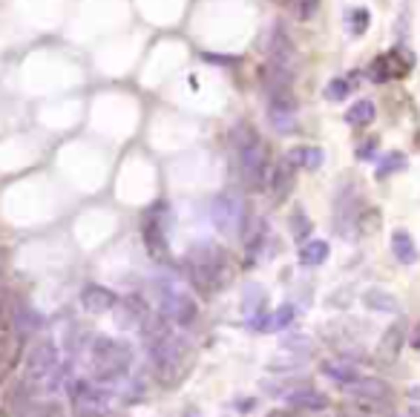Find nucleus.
I'll return each mask as SVG.
<instances>
[{"mask_svg":"<svg viewBox=\"0 0 420 417\" xmlns=\"http://www.w3.org/2000/svg\"><path fill=\"white\" fill-rule=\"evenodd\" d=\"M184 268H188V276L190 282L199 294L210 296L213 291L225 288L230 280H233V271H230V259L227 253L216 245H199L196 250H190L188 262H184Z\"/></svg>","mask_w":420,"mask_h":417,"instance_id":"nucleus-1","label":"nucleus"},{"mask_svg":"<svg viewBox=\"0 0 420 417\" xmlns=\"http://www.w3.org/2000/svg\"><path fill=\"white\" fill-rule=\"evenodd\" d=\"M233 142L239 147V170L250 190H265L271 179V165H268V150L262 138L256 135L253 127H239L233 132Z\"/></svg>","mask_w":420,"mask_h":417,"instance_id":"nucleus-2","label":"nucleus"},{"mask_svg":"<svg viewBox=\"0 0 420 417\" xmlns=\"http://www.w3.org/2000/svg\"><path fill=\"white\" fill-rule=\"evenodd\" d=\"M130 345L121 340H96L92 345V374L98 380H119L130 368Z\"/></svg>","mask_w":420,"mask_h":417,"instance_id":"nucleus-3","label":"nucleus"},{"mask_svg":"<svg viewBox=\"0 0 420 417\" xmlns=\"http://www.w3.org/2000/svg\"><path fill=\"white\" fill-rule=\"evenodd\" d=\"M184 351H188V349H184L181 340H176V337H167L165 342H158L156 349H150L156 380L165 388H173V386L181 383V374H184L181 357H184Z\"/></svg>","mask_w":420,"mask_h":417,"instance_id":"nucleus-4","label":"nucleus"},{"mask_svg":"<svg viewBox=\"0 0 420 417\" xmlns=\"http://www.w3.org/2000/svg\"><path fill=\"white\" fill-rule=\"evenodd\" d=\"M210 213H213V225L222 230V234L227 236H237L242 234V227L248 222V211L245 204L233 196V193H222L213 199V204H210Z\"/></svg>","mask_w":420,"mask_h":417,"instance_id":"nucleus-5","label":"nucleus"},{"mask_svg":"<svg viewBox=\"0 0 420 417\" xmlns=\"http://www.w3.org/2000/svg\"><path fill=\"white\" fill-rule=\"evenodd\" d=\"M142 236H144L147 253H150L156 262H167V259H170L167 225H165V219L158 216V207H153V211L144 216V222H142Z\"/></svg>","mask_w":420,"mask_h":417,"instance_id":"nucleus-6","label":"nucleus"},{"mask_svg":"<svg viewBox=\"0 0 420 417\" xmlns=\"http://www.w3.org/2000/svg\"><path fill=\"white\" fill-rule=\"evenodd\" d=\"M107 411H110L107 395H101L96 386H89L87 380L73 386V414L75 417H107Z\"/></svg>","mask_w":420,"mask_h":417,"instance_id":"nucleus-7","label":"nucleus"},{"mask_svg":"<svg viewBox=\"0 0 420 417\" xmlns=\"http://www.w3.org/2000/svg\"><path fill=\"white\" fill-rule=\"evenodd\" d=\"M161 308H165V314H170L181 328L190 326V322L196 319V314H199L193 299L188 294L176 291V288H165V291H161Z\"/></svg>","mask_w":420,"mask_h":417,"instance_id":"nucleus-8","label":"nucleus"},{"mask_svg":"<svg viewBox=\"0 0 420 417\" xmlns=\"http://www.w3.org/2000/svg\"><path fill=\"white\" fill-rule=\"evenodd\" d=\"M294 181H297V167L291 165L288 158H283L279 165L271 170V179H268V190H271V199L279 204L285 202L288 193L294 190Z\"/></svg>","mask_w":420,"mask_h":417,"instance_id":"nucleus-9","label":"nucleus"},{"mask_svg":"<svg viewBox=\"0 0 420 417\" xmlns=\"http://www.w3.org/2000/svg\"><path fill=\"white\" fill-rule=\"evenodd\" d=\"M55 360H58V354H55V345L52 342L35 345V351L29 354V363H27V383H35V380L50 374Z\"/></svg>","mask_w":420,"mask_h":417,"instance_id":"nucleus-10","label":"nucleus"},{"mask_svg":"<svg viewBox=\"0 0 420 417\" xmlns=\"http://www.w3.org/2000/svg\"><path fill=\"white\" fill-rule=\"evenodd\" d=\"M406 319H398V322H391V326L386 328V334L380 337V345H377V357L383 363H394L403 349V342H406Z\"/></svg>","mask_w":420,"mask_h":417,"instance_id":"nucleus-11","label":"nucleus"},{"mask_svg":"<svg viewBox=\"0 0 420 417\" xmlns=\"http://www.w3.org/2000/svg\"><path fill=\"white\" fill-rule=\"evenodd\" d=\"M345 395H352L357 400H389L391 397V388L380 380V377H360L354 383L343 386Z\"/></svg>","mask_w":420,"mask_h":417,"instance_id":"nucleus-12","label":"nucleus"},{"mask_svg":"<svg viewBox=\"0 0 420 417\" xmlns=\"http://www.w3.org/2000/svg\"><path fill=\"white\" fill-rule=\"evenodd\" d=\"M115 303H119V296H115L110 288H104V285L89 282V285L81 291V305H84L89 314H107V311H112Z\"/></svg>","mask_w":420,"mask_h":417,"instance_id":"nucleus-13","label":"nucleus"},{"mask_svg":"<svg viewBox=\"0 0 420 417\" xmlns=\"http://www.w3.org/2000/svg\"><path fill=\"white\" fill-rule=\"evenodd\" d=\"M12 322H15V331H17L20 342L27 340V337H32V334L40 328V317H38L35 308H29L27 303H17V305L12 308Z\"/></svg>","mask_w":420,"mask_h":417,"instance_id":"nucleus-14","label":"nucleus"},{"mask_svg":"<svg viewBox=\"0 0 420 417\" xmlns=\"http://www.w3.org/2000/svg\"><path fill=\"white\" fill-rule=\"evenodd\" d=\"M320 372L329 377V380L340 383V386H348V383L360 380V372H357L352 363H345V360H322V363H320Z\"/></svg>","mask_w":420,"mask_h":417,"instance_id":"nucleus-15","label":"nucleus"},{"mask_svg":"<svg viewBox=\"0 0 420 417\" xmlns=\"http://www.w3.org/2000/svg\"><path fill=\"white\" fill-rule=\"evenodd\" d=\"M288 403L291 409H306V411H322L325 406H329V397L322 395V391L317 388H297L288 395Z\"/></svg>","mask_w":420,"mask_h":417,"instance_id":"nucleus-16","label":"nucleus"},{"mask_svg":"<svg viewBox=\"0 0 420 417\" xmlns=\"http://www.w3.org/2000/svg\"><path fill=\"white\" fill-rule=\"evenodd\" d=\"M285 158L291 161L297 170H320V165H322V150H320V147H311V144H302V147L288 150Z\"/></svg>","mask_w":420,"mask_h":417,"instance_id":"nucleus-17","label":"nucleus"},{"mask_svg":"<svg viewBox=\"0 0 420 417\" xmlns=\"http://www.w3.org/2000/svg\"><path fill=\"white\" fill-rule=\"evenodd\" d=\"M391 253L400 265H414L417 262V248H414V239L409 236V230H394L391 234Z\"/></svg>","mask_w":420,"mask_h":417,"instance_id":"nucleus-18","label":"nucleus"},{"mask_svg":"<svg viewBox=\"0 0 420 417\" xmlns=\"http://www.w3.org/2000/svg\"><path fill=\"white\" fill-rule=\"evenodd\" d=\"M363 305L368 311H377V314H398L400 311V303L394 299L389 291H380V288H371L363 294Z\"/></svg>","mask_w":420,"mask_h":417,"instance_id":"nucleus-19","label":"nucleus"},{"mask_svg":"<svg viewBox=\"0 0 420 417\" xmlns=\"http://www.w3.org/2000/svg\"><path fill=\"white\" fill-rule=\"evenodd\" d=\"M268 50H271V58H285V61H294L291 38H288V32H285L283 23H276V26L271 29V43H268Z\"/></svg>","mask_w":420,"mask_h":417,"instance_id":"nucleus-20","label":"nucleus"},{"mask_svg":"<svg viewBox=\"0 0 420 417\" xmlns=\"http://www.w3.org/2000/svg\"><path fill=\"white\" fill-rule=\"evenodd\" d=\"M325 259H329V242L322 239H311L299 248V262L302 265H322Z\"/></svg>","mask_w":420,"mask_h":417,"instance_id":"nucleus-21","label":"nucleus"},{"mask_svg":"<svg viewBox=\"0 0 420 417\" xmlns=\"http://www.w3.org/2000/svg\"><path fill=\"white\" fill-rule=\"evenodd\" d=\"M375 115H377V109H375V104L371 101H357L352 109L345 112V121L352 124V127H368L371 121H375Z\"/></svg>","mask_w":420,"mask_h":417,"instance_id":"nucleus-22","label":"nucleus"},{"mask_svg":"<svg viewBox=\"0 0 420 417\" xmlns=\"http://www.w3.org/2000/svg\"><path fill=\"white\" fill-rule=\"evenodd\" d=\"M368 78L375 81V84H389V81L394 78V69H391L389 55H380V58L371 61V66H368Z\"/></svg>","mask_w":420,"mask_h":417,"instance_id":"nucleus-23","label":"nucleus"},{"mask_svg":"<svg viewBox=\"0 0 420 417\" xmlns=\"http://www.w3.org/2000/svg\"><path fill=\"white\" fill-rule=\"evenodd\" d=\"M380 230V211L377 207H368V211L357 213V234L360 236H371Z\"/></svg>","mask_w":420,"mask_h":417,"instance_id":"nucleus-24","label":"nucleus"},{"mask_svg":"<svg viewBox=\"0 0 420 417\" xmlns=\"http://www.w3.org/2000/svg\"><path fill=\"white\" fill-rule=\"evenodd\" d=\"M403 167H406V156L403 153H386L377 161V179H386L391 173H400Z\"/></svg>","mask_w":420,"mask_h":417,"instance_id":"nucleus-25","label":"nucleus"},{"mask_svg":"<svg viewBox=\"0 0 420 417\" xmlns=\"http://www.w3.org/2000/svg\"><path fill=\"white\" fill-rule=\"evenodd\" d=\"M291 234H294L297 242H306L308 234H311V219L306 216V211H302V207H297V211L291 213Z\"/></svg>","mask_w":420,"mask_h":417,"instance_id":"nucleus-26","label":"nucleus"},{"mask_svg":"<svg viewBox=\"0 0 420 417\" xmlns=\"http://www.w3.org/2000/svg\"><path fill=\"white\" fill-rule=\"evenodd\" d=\"M20 417H61V406L43 400V403H32V406H23Z\"/></svg>","mask_w":420,"mask_h":417,"instance_id":"nucleus-27","label":"nucleus"},{"mask_svg":"<svg viewBox=\"0 0 420 417\" xmlns=\"http://www.w3.org/2000/svg\"><path fill=\"white\" fill-rule=\"evenodd\" d=\"M348 92H352V81H348V78H334L329 86H325V98H329V101H343V98H348Z\"/></svg>","mask_w":420,"mask_h":417,"instance_id":"nucleus-28","label":"nucleus"},{"mask_svg":"<svg viewBox=\"0 0 420 417\" xmlns=\"http://www.w3.org/2000/svg\"><path fill=\"white\" fill-rule=\"evenodd\" d=\"M294 317H297V311H294V305H279L276 311H273V317H271V328H288L291 322H294Z\"/></svg>","mask_w":420,"mask_h":417,"instance_id":"nucleus-29","label":"nucleus"},{"mask_svg":"<svg viewBox=\"0 0 420 417\" xmlns=\"http://www.w3.org/2000/svg\"><path fill=\"white\" fill-rule=\"evenodd\" d=\"M348 29H352V35H366V29H368V9H354L352 20H348Z\"/></svg>","mask_w":420,"mask_h":417,"instance_id":"nucleus-30","label":"nucleus"},{"mask_svg":"<svg viewBox=\"0 0 420 417\" xmlns=\"http://www.w3.org/2000/svg\"><path fill=\"white\" fill-rule=\"evenodd\" d=\"M320 3H322V0H297V3H294L297 17H299V20H311V17L320 12Z\"/></svg>","mask_w":420,"mask_h":417,"instance_id":"nucleus-31","label":"nucleus"},{"mask_svg":"<svg viewBox=\"0 0 420 417\" xmlns=\"http://www.w3.org/2000/svg\"><path fill=\"white\" fill-rule=\"evenodd\" d=\"M377 147H380V138H377V135H371L368 142H363V144L357 147V158H363V161H366V158H371Z\"/></svg>","mask_w":420,"mask_h":417,"instance_id":"nucleus-32","label":"nucleus"},{"mask_svg":"<svg viewBox=\"0 0 420 417\" xmlns=\"http://www.w3.org/2000/svg\"><path fill=\"white\" fill-rule=\"evenodd\" d=\"M265 417H297V411H294V409H273V411H268Z\"/></svg>","mask_w":420,"mask_h":417,"instance_id":"nucleus-33","label":"nucleus"},{"mask_svg":"<svg viewBox=\"0 0 420 417\" xmlns=\"http://www.w3.org/2000/svg\"><path fill=\"white\" fill-rule=\"evenodd\" d=\"M412 345H414V349H420V322H417L414 331H412Z\"/></svg>","mask_w":420,"mask_h":417,"instance_id":"nucleus-34","label":"nucleus"},{"mask_svg":"<svg viewBox=\"0 0 420 417\" xmlns=\"http://www.w3.org/2000/svg\"><path fill=\"white\" fill-rule=\"evenodd\" d=\"M325 417H360V414H352V411H334V414H325Z\"/></svg>","mask_w":420,"mask_h":417,"instance_id":"nucleus-35","label":"nucleus"},{"mask_svg":"<svg viewBox=\"0 0 420 417\" xmlns=\"http://www.w3.org/2000/svg\"><path fill=\"white\" fill-rule=\"evenodd\" d=\"M181 417H202V414H199V409H184Z\"/></svg>","mask_w":420,"mask_h":417,"instance_id":"nucleus-36","label":"nucleus"},{"mask_svg":"<svg viewBox=\"0 0 420 417\" xmlns=\"http://www.w3.org/2000/svg\"><path fill=\"white\" fill-rule=\"evenodd\" d=\"M414 142H417V147H420V132H417V138H414Z\"/></svg>","mask_w":420,"mask_h":417,"instance_id":"nucleus-37","label":"nucleus"}]
</instances>
